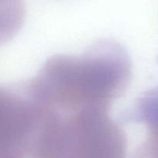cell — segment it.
Here are the masks:
<instances>
[{"label":"cell","mask_w":158,"mask_h":158,"mask_svg":"<svg viewBox=\"0 0 158 158\" xmlns=\"http://www.w3.org/2000/svg\"><path fill=\"white\" fill-rule=\"evenodd\" d=\"M111 106L49 95L27 81L0 89V158H126Z\"/></svg>","instance_id":"cell-1"},{"label":"cell","mask_w":158,"mask_h":158,"mask_svg":"<svg viewBox=\"0 0 158 158\" xmlns=\"http://www.w3.org/2000/svg\"><path fill=\"white\" fill-rule=\"evenodd\" d=\"M148 115L153 132L158 138V86L152 88L148 97Z\"/></svg>","instance_id":"cell-2"}]
</instances>
